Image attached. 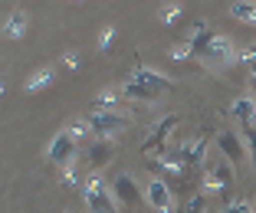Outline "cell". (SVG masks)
Returning a JSON list of instances; mask_svg holds the SVG:
<instances>
[{"mask_svg":"<svg viewBox=\"0 0 256 213\" xmlns=\"http://www.w3.org/2000/svg\"><path fill=\"white\" fill-rule=\"evenodd\" d=\"M86 122L92 125V131H96L98 138H115L118 131H125L128 125H132V118H128L125 112H118V108H92V112L86 115Z\"/></svg>","mask_w":256,"mask_h":213,"instance_id":"cell-1","label":"cell"},{"mask_svg":"<svg viewBox=\"0 0 256 213\" xmlns=\"http://www.w3.org/2000/svg\"><path fill=\"white\" fill-rule=\"evenodd\" d=\"M82 200H86V207H89V213H115V204H112V197L106 194V184H102L98 174H92L89 181H86Z\"/></svg>","mask_w":256,"mask_h":213,"instance_id":"cell-2","label":"cell"},{"mask_svg":"<svg viewBox=\"0 0 256 213\" xmlns=\"http://www.w3.org/2000/svg\"><path fill=\"white\" fill-rule=\"evenodd\" d=\"M204 194H214V197H226L230 187H234V168H230V161H220L214 171L204 174Z\"/></svg>","mask_w":256,"mask_h":213,"instance_id":"cell-3","label":"cell"},{"mask_svg":"<svg viewBox=\"0 0 256 213\" xmlns=\"http://www.w3.org/2000/svg\"><path fill=\"white\" fill-rule=\"evenodd\" d=\"M144 197H148V204L154 207L158 213H174V194H171V184H168L164 177H154V181H148V187H144Z\"/></svg>","mask_w":256,"mask_h":213,"instance_id":"cell-4","label":"cell"},{"mask_svg":"<svg viewBox=\"0 0 256 213\" xmlns=\"http://www.w3.org/2000/svg\"><path fill=\"white\" fill-rule=\"evenodd\" d=\"M76 148L79 145L69 138V131H60V135H53V141H50V148H46V158L53 161L56 168H66V164H72Z\"/></svg>","mask_w":256,"mask_h":213,"instance_id":"cell-5","label":"cell"},{"mask_svg":"<svg viewBox=\"0 0 256 213\" xmlns=\"http://www.w3.org/2000/svg\"><path fill=\"white\" fill-rule=\"evenodd\" d=\"M200 56H207L210 62H217V66H226V62H236V46L234 39H226V36H214L210 43H207V49H204Z\"/></svg>","mask_w":256,"mask_h":213,"instance_id":"cell-6","label":"cell"},{"mask_svg":"<svg viewBox=\"0 0 256 213\" xmlns=\"http://www.w3.org/2000/svg\"><path fill=\"white\" fill-rule=\"evenodd\" d=\"M132 82H142V85H148L151 92H168V89H174V79H168V76H161V72H154V69H148V66H142V62H138L135 69H132Z\"/></svg>","mask_w":256,"mask_h":213,"instance_id":"cell-7","label":"cell"},{"mask_svg":"<svg viewBox=\"0 0 256 213\" xmlns=\"http://www.w3.org/2000/svg\"><path fill=\"white\" fill-rule=\"evenodd\" d=\"M112 194L118 197V204H122V207H132V210H135V207L142 204V191H138V184L132 181L128 174L115 177V184H112Z\"/></svg>","mask_w":256,"mask_h":213,"instance_id":"cell-8","label":"cell"},{"mask_svg":"<svg viewBox=\"0 0 256 213\" xmlns=\"http://www.w3.org/2000/svg\"><path fill=\"white\" fill-rule=\"evenodd\" d=\"M53 82H56V69L53 66H40L36 72L23 82V92H26V95H36V92H46Z\"/></svg>","mask_w":256,"mask_h":213,"instance_id":"cell-9","label":"cell"},{"mask_svg":"<svg viewBox=\"0 0 256 213\" xmlns=\"http://www.w3.org/2000/svg\"><path fill=\"white\" fill-rule=\"evenodd\" d=\"M26 26H30L26 13H23V10H10V16L4 20V26H0V33H4V39H23L26 36Z\"/></svg>","mask_w":256,"mask_h":213,"instance_id":"cell-10","label":"cell"},{"mask_svg":"<svg viewBox=\"0 0 256 213\" xmlns=\"http://www.w3.org/2000/svg\"><path fill=\"white\" fill-rule=\"evenodd\" d=\"M178 122H181L178 115H164V118H161V122L154 125V128H151V138L144 141V151H154V148L161 151V145H164L168 131H171V128H178Z\"/></svg>","mask_w":256,"mask_h":213,"instance_id":"cell-11","label":"cell"},{"mask_svg":"<svg viewBox=\"0 0 256 213\" xmlns=\"http://www.w3.org/2000/svg\"><path fill=\"white\" fill-rule=\"evenodd\" d=\"M217 145H220V151H224L226 161H243V158H246V148H243V141L234 135V131H220Z\"/></svg>","mask_w":256,"mask_h":213,"instance_id":"cell-12","label":"cell"},{"mask_svg":"<svg viewBox=\"0 0 256 213\" xmlns=\"http://www.w3.org/2000/svg\"><path fill=\"white\" fill-rule=\"evenodd\" d=\"M148 168L154 171V174H164V177H171V181L184 177V161L164 158V154H158V158H151V161H148Z\"/></svg>","mask_w":256,"mask_h":213,"instance_id":"cell-13","label":"cell"},{"mask_svg":"<svg viewBox=\"0 0 256 213\" xmlns=\"http://www.w3.org/2000/svg\"><path fill=\"white\" fill-rule=\"evenodd\" d=\"M230 112H234V118L243 125V128H250V125H253V118H256V99H250V95H240V99H234Z\"/></svg>","mask_w":256,"mask_h":213,"instance_id":"cell-14","label":"cell"},{"mask_svg":"<svg viewBox=\"0 0 256 213\" xmlns=\"http://www.w3.org/2000/svg\"><path fill=\"white\" fill-rule=\"evenodd\" d=\"M214 36H217V33H214V30H210V26H207V23H204V20H197L194 26H190V30H188V43L194 46L197 53H204V49H207V43H210Z\"/></svg>","mask_w":256,"mask_h":213,"instance_id":"cell-15","label":"cell"},{"mask_svg":"<svg viewBox=\"0 0 256 213\" xmlns=\"http://www.w3.org/2000/svg\"><path fill=\"white\" fill-rule=\"evenodd\" d=\"M226 13L234 16V20L246 23V26H256V0H234Z\"/></svg>","mask_w":256,"mask_h":213,"instance_id":"cell-16","label":"cell"},{"mask_svg":"<svg viewBox=\"0 0 256 213\" xmlns=\"http://www.w3.org/2000/svg\"><path fill=\"white\" fill-rule=\"evenodd\" d=\"M122 95H125V99H138V102H158V92H151L148 85H142V82H132V79L122 85Z\"/></svg>","mask_w":256,"mask_h":213,"instance_id":"cell-17","label":"cell"},{"mask_svg":"<svg viewBox=\"0 0 256 213\" xmlns=\"http://www.w3.org/2000/svg\"><path fill=\"white\" fill-rule=\"evenodd\" d=\"M204 151H207V135H200L194 145H181V161L184 164H200Z\"/></svg>","mask_w":256,"mask_h":213,"instance_id":"cell-18","label":"cell"},{"mask_svg":"<svg viewBox=\"0 0 256 213\" xmlns=\"http://www.w3.org/2000/svg\"><path fill=\"white\" fill-rule=\"evenodd\" d=\"M181 16H184V3L181 0H168L164 7H158V20L164 23V26H178Z\"/></svg>","mask_w":256,"mask_h":213,"instance_id":"cell-19","label":"cell"},{"mask_svg":"<svg viewBox=\"0 0 256 213\" xmlns=\"http://www.w3.org/2000/svg\"><path fill=\"white\" fill-rule=\"evenodd\" d=\"M236 62H243V66H246L250 85L256 89V43H253V46H243L240 53H236Z\"/></svg>","mask_w":256,"mask_h":213,"instance_id":"cell-20","label":"cell"},{"mask_svg":"<svg viewBox=\"0 0 256 213\" xmlns=\"http://www.w3.org/2000/svg\"><path fill=\"white\" fill-rule=\"evenodd\" d=\"M66 131H69V138H72L76 145H82V141H89V138L96 135V131H92V125H89V122H72V125H69Z\"/></svg>","mask_w":256,"mask_h":213,"instance_id":"cell-21","label":"cell"},{"mask_svg":"<svg viewBox=\"0 0 256 213\" xmlns=\"http://www.w3.org/2000/svg\"><path fill=\"white\" fill-rule=\"evenodd\" d=\"M118 105H122V95H118V92H112V89L98 92L96 99H92V108H118Z\"/></svg>","mask_w":256,"mask_h":213,"instance_id":"cell-22","label":"cell"},{"mask_svg":"<svg viewBox=\"0 0 256 213\" xmlns=\"http://www.w3.org/2000/svg\"><path fill=\"white\" fill-rule=\"evenodd\" d=\"M115 26L112 23H106V26H102V30H98V39H96V46H98V53H108V49H112L115 46Z\"/></svg>","mask_w":256,"mask_h":213,"instance_id":"cell-23","label":"cell"},{"mask_svg":"<svg viewBox=\"0 0 256 213\" xmlns=\"http://www.w3.org/2000/svg\"><path fill=\"white\" fill-rule=\"evenodd\" d=\"M194 53H197V49L188 43V39H184V43H174V46H171V53H168V56H171L174 62H190V59H194Z\"/></svg>","mask_w":256,"mask_h":213,"instance_id":"cell-24","label":"cell"},{"mask_svg":"<svg viewBox=\"0 0 256 213\" xmlns=\"http://www.w3.org/2000/svg\"><path fill=\"white\" fill-rule=\"evenodd\" d=\"M89 158H92V164H108V158H112V148L106 145V138H102V141H98V145H92V151H89Z\"/></svg>","mask_w":256,"mask_h":213,"instance_id":"cell-25","label":"cell"},{"mask_svg":"<svg viewBox=\"0 0 256 213\" xmlns=\"http://www.w3.org/2000/svg\"><path fill=\"white\" fill-rule=\"evenodd\" d=\"M60 181H62V187H69V191H76V187H79V174H76L72 164H66V168H62Z\"/></svg>","mask_w":256,"mask_h":213,"instance_id":"cell-26","label":"cell"},{"mask_svg":"<svg viewBox=\"0 0 256 213\" xmlns=\"http://www.w3.org/2000/svg\"><path fill=\"white\" fill-rule=\"evenodd\" d=\"M62 66H66L69 72H79V66H82V62H79V53H76V49H66V53H62Z\"/></svg>","mask_w":256,"mask_h":213,"instance_id":"cell-27","label":"cell"},{"mask_svg":"<svg viewBox=\"0 0 256 213\" xmlns=\"http://www.w3.org/2000/svg\"><path fill=\"white\" fill-rule=\"evenodd\" d=\"M204 207H207V197H204V194H197V197H190V200H188L184 213H204Z\"/></svg>","mask_w":256,"mask_h":213,"instance_id":"cell-28","label":"cell"},{"mask_svg":"<svg viewBox=\"0 0 256 213\" xmlns=\"http://www.w3.org/2000/svg\"><path fill=\"white\" fill-rule=\"evenodd\" d=\"M224 213H256V207L250 200H236V204H226Z\"/></svg>","mask_w":256,"mask_h":213,"instance_id":"cell-29","label":"cell"},{"mask_svg":"<svg viewBox=\"0 0 256 213\" xmlns=\"http://www.w3.org/2000/svg\"><path fill=\"white\" fill-rule=\"evenodd\" d=\"M243 138H246L250 154H253V161H256V128H253V125H250V128H243Z\"/></svg>","mask_w":256,"mask_h":213,"instance_id":"cell-30","label":"cell"},{"mask_svg":"<svg viewBox=\"0 0 256 213\" xmlns=\"http://www.w3.org/2000/svg\"><path fill=\"white\" fill-rule=\"evenodd\" d=\"M69 3H72V7H82V3H86V0H69Z\"/></svg>","mask_w":256,"mask_h":213,"instance_id":"cell-31","label":"cell"},{"mask_svg":"<svg viewBox=\"0 0 256 213\" xmlns=\"http://www.w3.org/2000/svg\"><path fill=\"white\" fill-rule=\"evenodd\" d=\"M4 92H7V82H4V79H0V95H4Z\"/></svg>","mask_w":256,"mask_h":213,"instance_id":"cell-32","label":"cell"},{"mask_svg":"<svg viewBox=\"0 0 256 213\" xmlns=\"http://www.w3.org/2000/svg\"><path fill=\"white\" fill-rule=\"evenodd\" d=\"M66 213H76V210H66Z\"/></svg>","mask_w":256,"mask_h":213,"instance_id":"cell-33","label":"cell"}]
</instances>
